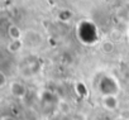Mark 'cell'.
Masks as SVG:
<instances>
[{
    "label": "cell",
    "mask_w": 129,
    "mask_h": 120,
    "mask_svg": "<svg viewBox=\"0 0 129 120\" xmlns=\"http://www.w3.org/2000/svg\"><path fill=\"white\" fill-rule=\"evenodd\" d=\"M22 46H23V41L22 39L20 41H10L9 44H8V49L12 53H17V52H19L22 49Z\"/></svg>",
    "instance_id": "6"
},
{
    "label": "cell",
    "mask_w": 129,
    "mask_h": 120,
    "mask_svg": "<svg viewBox=\"0 0 129 120\" xmlns=\"http://www.w3.org/2000/svg\"><path fill=\"white\" fill-rule=\"evenodd\" d=\"M119 82L115 77L106 75L104 76L100 81H99V91L103 94V96H108V95H115L119 92Z\"/></svg>",
    "instance_id": "2"
},
{
    "label": "cell",
    "mask_w": 129,
    "mask_h": 120,
    "mask_svg": "<svg viewBox=\"0 0 129 120\" xmlns=\"http://www.w3.org/2000/svg\"><path fill=\"white\" fill-rule=\"evenodd\" d=\"M8 35L10 41H20L22 39V30L17 25H9L8 27Z\"/></svg>",
    "instance_id": "5"
},
{
    "label": "cell",
    "mask_w": 129,
    "mask_h": 120,
    "mask_svg": "<svg viewBox=\"0 0 129 120\" xmlns=\"http://www.w3.org/2000/svg\"><path fill=\"white\" fill-rule=\"evenodd\" d=\"M114 49H115V46H114V42H113L111 39H110V41H104V42L101 43V51H103L104 53H106V54L113 53Z\"/></svg>",
    "instance_id": "7"
},
{
    "label": "cell",
    "mask_w": 129,
    "mask_h": 120,
    "mask_svg": "<svg viewBox=\"0 0 129 120\" xmlns=\"http://www.w3.org/2000/svg\"><path fill=\"white\" fill-rule=\"evenodd\" d=\"M2 120H17V119H15V117H13V116L7 115V116H3V117H2Z\"/></svg>",
    "instance_id": "10"
},
{
    "label": "cell",
    "mask_w": 129,
    "mask_h": 120,
    "mask_svg": "<svg viewBox=\"0 0 129 120\" xmlns=\"http://www.w3.org/2000/svg\"><path fill=\"white\" fill-rule=\"evenodd\" d=\"M77 33H79V38L82 43L85 44H94L98 42V29L96 27L90 23V22H82L79 24L77 28Z\"/></svg>",
    "instance_id": "1"
},
{
    "label": "cell",
    "mask_w": 129,
    "mask_h": 120,
    "mask_svg": "<svg viewBox=\"0 0 129 120\" xmlns=\"http://www.w3.org/2000/svg\"><path fill=\"white\" fill-rule=\"evenodd\" d=\"M9 90L10 94L18 99H23L27 95V87L24 86V84L19 82V81H13L9 84Z\"/></svg>",
    "instance_id": "3"
},
{
    "label": "cell",
    "mask_w": 129,
    "mask_h": 120,
    "mask_svg": "<svg viewBox=\"0 0 129 120\" xmlns=\"http://www.w3.org/2000/svg\"><path fill=\"white\" fill-rule=\"evenodd\" d=\"M103 106L109 110V111H114L118 109L119 106V101L116 99L115 95H108V96H103Z\"/></svg>",
    "instance_id": "4"
},
{
    "label": "cell",
    "mask_w": 129,
    "mask_h": 120,
    "mask_svg": "<svg viewBox=\"0 0 129 120\" xmlns=\"http://www.w3.org/2000/svg\"><path fill=\"white\" fill-rule=\"evenodd\" d=\"M120 37H121V34H120L118 30H113V32L110 33V39H111L113 42H116Z\"/></svg>",
    "instance_id": "9"
},
{
    "label": "cell",
    "mask_w": 129,
    "mask_h": 120,
    "mask_svg": "<svg viewBox=\"0 0 129 120\" xmlns=\"http://www.w3.org/2000/svg\"><path fill=\"white\" fill-rule=\"evenodd\" d=\"M10 82L8 81V77L7 75L3 72V71H0V89H4L7 85H9Z\"/></svg>",
    "instance_id": "8"
},
{
    "label": "cell",
    "mask_w": 129,
    "mask_h": 120,
    "mask_svg": "<svg viewBox=\"0 0 129 120\" xmlns=\"http://www.w3.org/2000/svg\"><path fill=\"white\" fill-rule=\"evenodd\" d=\"M115 120H129V119H126V117H118V119H115Z\"/></svg>",
    "instance_id": "11"
}]
</instances>
